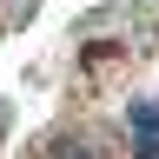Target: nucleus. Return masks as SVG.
I'll list each match as a JSON object with an SVG mask.
<instances>
[{
	"instance_id": "1",
	"label": "nucleus",
	"mask_w": 159,
	"mask_h": 159,
	"mask_svg": "<svg viewBox=\"0 0 159 159\" xmlns=\"http://www.w3.org/2000/svg\"><path fill=\"white\" fill-rule=\"evenodd\" d=\"M126 126H133V152L139 159H159V106H152V99H133V106H126Z\"/></svg>"
}]
</instances>
